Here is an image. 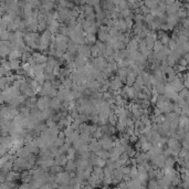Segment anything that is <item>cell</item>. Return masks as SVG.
<instances>
[{
    "label": "cell",
    "instance_id": "obj_8",
    "mask_svg": "<svg viewBox=\"0 0 189 189\" xmlns=\"http://www.w3.org/2000/svg\"><path fill=\"white\" fill-rule=\"evenodd\" d=\"M49 107H51L54 112H59L60 109H61V107H62V102H61L57 96H55V97H52L51 101H50Z\"/></svg>",
    "mask_w": 189,
    "mask_h": 189
},
{
    "label": "cell",
    "instance_id": "obj_41",
    "mask_svg": "<svg viewBox=\"0 0 189 189\" xmlns=\"http://www.w3.org/2000/svg\"><path fill=\"white\" fill-rule=\"evenodd\" d=\"M165 121V115L164 114H160V115H158V116H156V123L157 124H160V123H163Z\"/></svg>",
    "mask_w": 189,
    "mask_h": 189
},
{
    "label": "cell",
    "instance_id": "obj_17",
    "mask_svg": "<svg viewBox=\"0 0 189 189\" xmlns=\"http://www.w3.org/2000/svg\"><path fill=\"white\" fill-rule=\"evenodd\" d=\"M177 58L170 52L168 55H167V58H166V62H167V64H168L169 67H173V65H175L176 63H177Z\"/></svg>",
    "mask_w": 189,
    "mask_h": 189
},
{
    "label": "cell",
    "instance_id": "obj_13",
    "mask_svg": "<svg viewBox=\"0 0 189 189\" xmlns=\"http://www.w3.org/2000/svg\"><path fill=\"white\" fill-rule=\"evenodd\" d=\"M84 40H85V44L92 45V44L95 43V41L97 40V38H96V34H94V33H85Z\"/></svg>",
    "mask_w": 189,
    "mask_h": 189
},
{
    "label": "cell",
    "instance_id": "obj_9",
    "mask_svg": "<svg viewBox=\"0 0 189 189\" xmlns=\"http://www.w3.org/2000/svg\"><path fill=\"white\" fill-rule=\"evenodd\" d=\"M151 161L158 167V168H164V165H165V156L163 154H159L156 157L151 159Z\"/></svg>",
    "mask_w": 189,
    "mask_h": 189
},
{
    "label": "cell",
    "instance_id": "obj_36",
    "mask_svg": "<svg viewBox=\"0 0 189 189\" xmlns=\"http://www.w3.org/2000/svg\"><path fill=\"white\" fill-rule=\"evenodd\" d=\"M128 158L129 157H128V155H127V153H126V151H123V153H122V154L119 156V159H121V160L123 161V164H124V161H126Z\"/></svg>",
    "mask_w": 189,
    "mask_h": 189
},
{
    "label": "cell",
    "instance_id": "obj_46",
    "mask_svg": "<svg viewBox=\"0 0 189 189\" xmlns=\"http://www.w3.org/2000/svg\"><path fill=\"white\" fill-rule=\"evenodd\" d=\"M182 84H184V86L185 88H189V80H182Z\"/></svg>",
    "mask_w": 189,
    "mask_h": 189
},
{
    "label": "cell",
    "instance_id": "obj_24",
    "mask_svg": "<svg viewBox=\"0 0 189 189\" xmlns=\"http://www.w3.org/2000/svg\"><path fill=\"white\" fill-rule=\"evenodd\" d=\"M90 50H91V58H96V57H99V52L95 44L90 45Z\"/></svg>",
    "mask_w": 189,
    "mask_h": 189
},
{
    "label": "cell",
    "instance_id": "obj_10",
    "mask_svg": "<svg viewBox=\"0 0 189 189\" xmlns=\"http://www.w3.org/2000/svg\"><path fill=\"white\" fill-rule=\"evenodd\" d=\"M135 79H136V75L128 70L127 74H126V80H125V83H124V84L127 85V86H132V85L134 84V82H135Z\"/></svg>",
    "mask_w": 189,
    "mask_h": 189
},
{
    "label": "cell",
    "instance_id": "obj_19",
    "mask_svg": "<svg viewBox=\"0 0 189 189\" xmlns=\"http://www.w3.org/2000/svg\"><path fill=\"white\" fill-rule=\"evenodd\" d=\"M165 115V119L167 121V122H171V121H174L175 119H177L178 117V115L175 113V112H173V111H170V112H168V113H166V114H164Z\"/></svg>",
    "mask_w": 189,
    "mask_h": 189
},
{
    "label": "cell",
    "instance_id": "obj_37",
    "mask_svg": "<svg viewBox=\"0 0 189 189\" xmlns=\"http://www.w3.org/2000/svg\"><path fill=\"white\" fill-rule=\"evenodd\" d=\"M181 114L188 117L189 116V106L188 105H185L184 107H181Z\"/></svg>",
    "mask_w": 189,
    "mask_h": 189
},
{
    "label": "cell",
    "instance_id": "obj_20",
    "mask_svg": "<svg viewBox=\"0 0 189 189\" xmlns=\"http://www.w3.org/2000/svg\"><path fill=\"white\" fill-rule=\"evenodd\" d=\"M147 187L149 189H157L158 188V184H157V180L156 178H149L147 181Z\"/></svg>",
    "mask_w": 189,
    "mask_h": 189
},
{
    "label": "cell",
    "instance_id": "obj_2",
    "mask_svg": "<svg viewBox=\"0 0 189 189\" xmlns=\"http://www.w3.org/2000/svg\"><path fill=\"white\" fill-rule=\"evenodd\" d=\"M52 36L50 33V31L48 29H45L43 32H41L40 34V43L39 44H42V45H45V47H49L50 42H51V39H52Z\"/></svg>",
    "mask_w": 189,
    "mask_h": 189
},
{
    "label": "cell",
    "instance_id": "obj_42",
    "mask_svg": "<svg viewBox=\"0 0 189 189\" xmlns=\"http://www.w3.org/2000/svg\"><path fill=\"white\" fill-rule=\"evenodd\" d=\"M57 94H58V89L52 88L51 91H50V93H49V96L52 99V97H55V96H57Z\"/></svg>",
    "mask_w": 189,
    "mask_h": 189
},
{
    "label": "cell",
    "instance_id": "obj_38",
    "mask_svg": "<svg viewBox=\"0 0 189 189\" xmlns=\"http://www.w3.org/2000/svg\"><path fill=\"white\" fill-rule=\"evenodd\" d=\"M60 68H61V67H59V65H55V67H53V68H52V74H53V75H55L57 78L59 76Z\"/></svg>",
    "mask_w": 189,
    "mask_h": 189
},
{
    "label": "cell",
    "instance_id": "obj_39",
    "mask_svg": "<svg viewBox=\"0 0 189 189\" xmlns=\"http://www.w3.org/2000/svg\"><path fill=\"white\" fill-rule=\"evenodd\" d=\"M53 144H54V146H57V147H60V146H62L63 144H64V139H61V138H57L54 142H53Z\"/></svg>",
    "mask_w": 189,
    "mask_h": 189
},
{
    "label": "cell",
    "instance_id": "obj_45",
    "mask_svg": "<svg viewBox=\"0 0 189 189\" xmlns=\"http://www.w3.org/2000/svg\"><path fill=\"white\" fill-rule=\"evenodd\" d=\"M58 138L65 139V135H64V133H63V130H60V132H59V134H58Z\"/></svg>",
    "mask_w": 189,
    "mask_h": 189
},
{
    "label": "cell",
    "instance_id": "obj_28",
    "mask_svg": "<svg viewBox=\"0 0 189 189\" xmlns=\"http://www.w3.org/2000/svg\"><path fill=\"white\" fill-rule=\"evenodd\" d=\"M84 13H85V16H89V14H91V13H94V9H93V6L84 5Z\"/></svg>",
    "mask_w": 189,
    "mask_h": 189
},
{
    "label": "cell",
    "instance_id": "obj_26",
    "mask_svg": "<svg viewBox=\"0 0 189 189\" xmlns=\"http://www.w3.org/2000/svg\"><path fill=\"white\" fill-rule=\"evenodd\" d=\"M137 166V165H136ZM136 166H132L130 165V169H129V176H130V178H133V177H136L137 175H138V170H137V167Z\"/></svg>",
    "mask_w": 189,
    "mask_h": 189
},
{
    "label": "cell",
    "instance_id": "obj_43",
    "mask_svg": "<svg viewBox=\"0 0 189 189\" xmlns=\"http://www.w3.org/2000/svg\"><path fill=\"white\" fill-rule=\"evenodd\" d=\"M128 140H129V144H134L135 142H137V140H138V136H136L135 134H134V135H130Z\"/></svg>",
    "mask_w": 189,
    "mask_h": 189
},
{
    "label": "cell",
    "instance_id": "obj_3",
    "mask_svg": "<svg viewBox=\"0 0 189 189\" xmlns=\"http://www.w3.org/2000/svg\"><path fill=\"white\" fill-rule=\"evenodd\" d=\"M167 146H168L169 148H171L174 151H176V153H178L180 148H181V144H180V142H179L178 139L174 138V137H171V136H169L168 138H167Z\"/></svg>",
    "mask_w": 189,
    "mask_h": 189
},
{
    "label": "cell",
    "instance_id": "obj_16",
    "mask_svg": "<svg viewBox=\"0 0 189 189\" xmlns=\"http://www.w3.org/2000/svg\"><path fill=\"white\" fill-rule=\"evenodd\" d=\"M178 95L179 97H181L182 99H185V101H189V91L187 88H182V89L180 90L178 92Z\"/></svg>",
    "mask_w": 189,
    "mask_h": 189
},
{
    "label": "cell",
    "instance_id": "obj_40",
    "mask_svg": "<svg viewBox=\"0 0 189 189\" xmlns=\"http://www.w3.org/2000/svg\"><path fill=\"white\" fill-rule=\"evenodd\" d=\"M133 147H134V149H135L136 151H140V147H142V143H140L139 140H137V142H135V143L133 144Z\"/></svg>",
    "mask_w": 189,
    "mask_h": 189
},
{
    "label": "cell",
    "instance_id": "obj_23",
    "mask_svg": "<svg viewBox=\"0 0 189 189\" xmlns=\"http://www.w3.org/2000/svg\"><path fill=\"white\" fill-rule=\"evenodd\" d=\"M10 67H11V70L20 69V60L19 59L10 60Z\"/></svg>",
    "mask_w": 189,
    "mask_h": 189
},
{
    "label": "cell",
    "instance_id": "obj_47",
    "mask_svg": "<svg viewBox=\"0 0 189 189\" xmlns=\"http://www.w3.org/2000/svg\"><path fill=\"white\" fill-rule=\"evenodd\" d=\"M159 2H166V0H159Z\"/></svg>",
    "mask_w": 189,
    "mask_h": 189
},
{
    "label": "cell",
    "instance_id": "obj_18",
    "mask_svg": "<svg viewBox=\"0 0 189 189\" xmlns=\"http://www.w3.org/2000/svg\"><path fill=\"white\" fill-rule=\"evenodd\" d=\"M143 2H144V6H146L149 9H155L157 7V3H158L155 0H143Z\"/></svg>",
    "mask_w": 189,
    "mask_h": 189
},
{
    "label": "cell",
    "instance_id": "obj_11",
    "mask_svg": "<svg viewBox=\"0 0 189 189\" xmlns=\"http://www.w3.org/2000/svg\"><path fill=\"white\" fill-rule=\"evenodd\" d=\"M137 48H138V42H137L135 39H133V38L129 40L128 43L125 45V49H126L127 52H129V51H134V50H137Z\"/></svg>",
    "mask_w": 189,
    "mask_h": 189
},
{
    "label": "cell",
    "instance_id": "obj_5",
    "mask_svg": "<svg viewBox=\"0 0 189 189\" xmlns=\"http://www.w3.org/2000/svg\"><path fill=\"white\" fill-rule=\"evenodd\" d=\"M122 89L125 91V93H126L127 99H128L133 101V99H137V91H135V89H134L133 86H127V85H125V84H124Z\"/></svg>",
    "mask_w": 189,
    "mask_h": 189
},
{
    "label": "cell",
    "instance_id": "obj_27",
    "mask_svg": "<svg viewBox=\"0 0 189 189\" xmlns=\"http://www.w3.org/2000/svg\"><path fill=\"white\" fill-rule=\"evenodd\" d=\"M161 48H163V43L159 40H156L155 43H154V47H153V51L154 52H158V51H160Z\"/></svg>",
    "mask_w": 189,
    "mask_h": 189
},
{
    "label": "cell",
    "instance_id": "obj_22",
    "mask_svg": "<svg viewBox=\"0 0 189 189\" xmlns=\"http://www.w3.org/2000/svg\"><path fill=\"white\" fill-rule=\"evenodd\" d=\"M173 69L176 73H179V72H185L188 70V67H184V65H180L178 63H176L175 65H173Z\"/></svg>",
    "mask_w": 189,
    "mask_h": 189
},
{
    "label": "cell",
    "instance_id": "obj_31",
    "mask_svg": "<svg viewBox=\"0 0 189 189\" xmlns=\"http://www.w3.org/2000/svg\"><path fill=\"white\" fill-rule=\"evenodd\" d=\"M119 57H121V60H126L127 59V57H128V52L126 51V49L119 50Z\"/></svg>",
    "mask_w": 189,
    "mask_h": 189
},
{
    "label": "cell",
    "instance_id": "obj_15",
    "mask_svg": "<svg viewBox=\"0 0 189 189\" xmlns=\"http://www.w3.org/2000/svg\"><path fill=\"white\" fill-rule=\"evenodd\" d=\"M63 167H64V170H67V171H75L76 170V164L74 163V160H68L67 164Z\"/></svg>",
    "mask_w": 189,
    "mask_h": 189
},
{
    "label": "cell",
    "instance_id": "obj_6",
    "mask_svg": "<svg viewBox=\"0 0 189 189\" xmlns=\"http://www.w3.org/2000/svg\"><path fill=\"white\" fill-rule=\"evenodd\" d=\"M78 54L83 55L85 58H91V50H90L89 44H81L78 47Z\"/></svg>",
    "mask_w": 189,
    "mask_h": 189
},
{
    "label": "cell",
    "instance_id": "obj_34",
    "mask_svg": "<svg viewBox=\"0 0 189 189\" xmlns=\"http://www.w3.org/2000/svg\"><path fill=\"white\" fill-rule=\"evenodd\" d=\"M139 9H140V13H142L143 16H146L147 13H149V11H150V9L147 8L146 6H144V5H143V6H140V7H139Z\"/></svg>",
    "mask_w": 189,
    "mask_h": 189
},
{
    "label": "cell",
    "instance_id": "obj_29",
    "mask_svg": "<svg viewBox=\"0 0 189 189\" xmlns=\"http://www.w3.org/2000/svg\"><path fill=\"white\" fill-rule=\"evenodd\" d=\"M112 171H113V169H111L109 166H106V165L103 167V174H104V177H111Z\"/></svg>",
    "mask_w": 189,
    "mask_h": 189
},
{
    "label": "cell",
    "instance_id": "obj_1",
    "mask_svg": "<svg viewBox=\"0 0 189 189\" xmlns=\"http://www.w3.org/2000/svg\"><path fill=\"white\" fill-rule=\"evenodd\" d=\"M155 106H157L163 114H166L173 109V101H164V102H156Z\"/></svg>",
    "mask_w": 189,
    "mask_h": 189
},
{
    "label": "cell",
    "instance_id": "obj_35",
    "mask_svg": "<svg viewBox=\"0 0 189 189\" xmlns=\"http://www.w3.org/2000/svg\"><path fill=\"white\" fill-rule=\"evenodd\" d=\"M73 132V129H72V127L70 126V125H68V126H65L64 128H63V133H64V135H65V137H68L70 134Z\"/></svg>",
    "mask_w": 189,
    "mask_h": 189
},
{
    "label": "cell",
    "instance_id": "obj_44",
    "mask_svg": "<svg viewBox=\"0 0 189 189\" xmlns=\"http://www.w3.org/2000/svg\"><path fill=\"white\" fill-rule=\"evenodd\" d=\"M134 121H135V119H132V117H127V121H126V126H134Z\"/></svg>",
    "mask_w": 189,
    "mask_h": 189
},
{
    "label": "cell",
    "instance_id": "obj_48",
    "mask_svg": "<svg viewBox=\"0 0 189 189\" xmlns=\"http://www.w3.org/2000/svg\"><path fill=\"white\" fill-rule=\"evenodd\" d=\"M0 109H1V105H0Z\"/></svg>",
    "mask_w": 189,
    "mask_h": 189
},
{
    "label": "cell",
    "instance_id": "obj_12",
    "mask_svg": "<svg viewBox=\"0 0 189 189\" xmlns=\"http://www.w3.org/2000/svg\"><path fill=\"white\" fill-rule=\"evenodd\" d=\"M54 164L55 165H60V166H64L68 161V158H67V155L63 154V155H59V156H55L54 157Z\"/></svg>",
    "mask_w": 189,
    "mask_h": 189
},
{
    "label": "cell",
    "instance_id": "obj_33",
    "mask_svg": "<svg viewBox=\"0 0 189 189\" xmlns=\"http://www.w3.org/2000/svg\"><path fill=\"white\" fill-rule=\"evenodd\" d=\"M176 45H177V43H176V41L173 39H169L168 41V44H167V47H168L169 49H170V51H173V50L176 48Z\"/></svg>",
    "mask_w": 189,
    "mask_h": 189
},
{
    "label": "cell",
    "instance_id": "obj_14",
    "mask_svg": "<svg viewBox=\"0 0 189 189\" xmlns=\"http://www.w3.org/2000/svg\"><path fill=\"white\" fill-rule=\"evenodd\" d=\"M176 166V159L174 158L171 155L165 157V165H164V168H171V167H175Z\"/></svg>",
    "mask_w": 189,
    "mask_h": 189
},
{
    "label": "cell",
    "instance_id": "obj_30",
    "mask_svg": "<svg viewBox=\"0 0 189 189\" xmlns=\"http://www.w3.org/2000/svg\"><path fill=\"white\" fill-rule=\"evenodd\" d=\"M95 165H96V166H99V167H102V168H103V167L106 165V160H105V159H103V158H101V157H97Z\"/></svg>",
    "mask_w": 189,
    "mask_h": 189
},
{
    "label": "cell",
    "instance_id": "obj_32",
    "mask_svg": "<svg viewBox=\"0 0 189 189\" xmlns=\"http://www.w3.org/2000/svg\"><path fill=\"white\" fill-rule=\"evenodd\" d=\"M177 63L180 64V65H184V67H187L188 65V60H186L184 57H180L178 60H177Z\"/></svg>",
    "mask_w": 189,
    "mask_h": 189
},
{
    "label": "cell",
    "instance_id": "obj_25",
    "mask_svg": "<svg viewBox=\"0 0 189 189\" xmlns=\"http://www.w3.org/2000/svg\"><path fill=\"white\" fill-rule=\"evenodd\" d=\"M169 39H170V37H169L168 34L165 32V33H164V34H163V36H161V37H160L158 40L160 41V42H161V43H163V45H167V44H168Z\"/></svg>",
    "mask_w": 189,
    "mask_h": 189
},
{
    "label": "cell",
    "instance_id": "obj_21",
    "mask_svg": "<svg viewBox=\"0 0 189 189\" xmlns=\"http://www.w3.org/2000/svg\"><path fill=\"white\" fill-rule=\"evenodd\" d=\"M153 147V144L150 143V142H144V143H142V147H140V151H143V153H146V151H148L149 149H151Z\"/></svg>",
    "mask_w": 189,
    "mask_h": 189
},
{
    "label": "cell",
    "instance_id": "obj_4",
    "mask_svg": "<svg viewBox=\"0 0 189 189\" xmlns=\"http://www.w3.org/2000/svg\"><path fill=\"white\" fill-rule=\"evenodd\" d=\"M179 19L178 17H177V14H170V16H167V20H166V23H167V26H168V30H174V28L177 26L179 23Z\"/></svg>",
    "mask_w": 189,
    "mask_h": 189
},
{
    "label": "cell",
    "instance_id": "obj_7",
    "mask_svg": "<svg viewBox=\"0 0 189 189\" xmlns=\"http://www.w3.org/2000/svg\"><path fill=\"white\" fill-rule=\"evenodd\" d=\"M59 28H60V22L58 20H52L50 22V24H48V28L47 29L50 31L51 34H57L59 32Z\"/></svg>",
    "mask_w": 189,
    "mask_h": 189
}]
</instances>
